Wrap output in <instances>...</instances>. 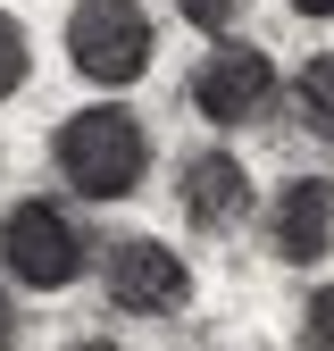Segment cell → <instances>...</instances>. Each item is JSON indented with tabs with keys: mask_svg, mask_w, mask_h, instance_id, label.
Instances as JSON below:
<instances>
[{
	"mask_svg": "<svg viewBox=\"0 0 334 351\" xmlns=\"http://www.w3.org/2000/svg\"><path fill=\"white\" fill-rule=\"evenodd\" d=\"M51 167L75 201H134L151 176V125L125 101H92L51 125Z\"/></svg>",
	"mask_w": 334,
	"mask_h": 351,
	"instance_id": "cell-1",
	"label": "cell"
},
{
	"mask_svg": "<svg viewBox=\"0 0 334 351\" xmlns=\"http://www.w3.org/2000/svg\"><path fill=\"white\" fill-rule=\"evenodd\" d=\"M159 59V25L142 17V0H75L67 9V67L101 93L142 84Z\"/></svg>",
	"mask_w": 334,
	"mask_h": 351,
	"instance_id": "cell-2",
	"label": "cell"
},
{
	"mask_svg": "<svg viewBox=\"0 0 334 351\" xmlns=\"http://www.w3.org/2000/svg\"><path fill=\"white\" fill-rule=\"evenodd\" d=\"M0 268L25 293H67L92 268V243L51 193H34V201H9V217H0Z\"/></svg>",
	"mask_w": 334,
	"mask_h": 351,
	"instance_id": "cell-3",
	"label": "cell"
},
{
	"mask_svg": "<svg viewBox=\"0 0 334 351\" xmlns=\"http://www.w3.org/2000/svg\"><path fill=\"white\" fill-rule=\"evenodd\" d=\"M192 117L218 125V134H234V125H259L276 109V59L259 51V42H218L201 67H192Z\"/></svg>",
	"mask_w": 334,
	"mask_h": 351,
	"instance_id": "cell-4",
	"label": "cell"
},
{
	"mask_svg": "<svg viewBox=\"0 0 334 351\" xmlns=\"http://www.w3.org/2000/svg\"><path fill=\"white\" fill-rule=\"evenodd\" d=\"M101 285L125 318H176L192 301V259L159 234H117L109 259H101Z\"/></svg>",
	"mask_w": 334,
	"mask_h": 351,
	"instance_id": "cell-5",
	"label": "cell"
},
{
	"mask_svg": "<svg viewBox=\"0 0 334 351\" xmlns=\"http://www.w3.org/2000/svg\"><path fill=\"white\" fill-rule=\"evenodd\" d=\"M250 201H259V193H250V167L234 151H192L176 167V209H184L192 234H234L250 217Z\"/></svg>",
	"mask_w": 334,
	"mask_h": 351,
	"instance_id": "cell-6",
	"label": "cell"
},
{
	"mask_svg": "<svg viewBox=\"0 0 334 351\" xmlns=\"http://www.w3.org/2000/svg\"><path fill=\"white\" fill-rule=\"evenodd\" d=\"M268 251L292 268H318L334 251V176H284V193L268 201Z\"/></svg>",
	"mask_w": 334,
	"mask_h": 351,
	"instance_id": "cell-7",
	"label": "cell"
},
{
	"mask_svg": "<svg viewBox=\"0 0 334 351\" xmlns=\"http://www.w3.org/2000/svg\"><path fill=\"white\" fill-rule=\"evenodd\" d=\"M292 117H301L318 143H334V51L301 59V75H292Z\"/></svg>",
	"mask_w": 334,
	"mask_h": 351,
	"instance_id": "cell-8",
	"label": "cell"
},
{
	"mask_svg": "<svg viewBox=\"0 0 334 351\" xmlns=\"http://www.w3.org/2000/svg\"><path fill=\"white\" fill-rule=\"evenodd\" d=\"M25 84H34V42H25V25L9 9H0V101H17Z\"/></svg>",
	"mask_w": 334,
	"mask_h": 351,
	"instance_id": "cell-9",
	"label": "cell"
},
{
	"mask_svg": "<svg viewBox=\"0 0 334 351\" xmlns=\"http://www.w3.org/2000/svg\"><path fill=\"white\" fill-rule=\"evenodd\" d=\"M176 17H184L192 34H209V42H234L242 17H250V0H176Z\"/></svg>",
	"mask_w": 334,
	"mask_h": 351,
	"instance_id": "cell-10",
	"label": "cell"
},
{
	"mask_svg": "<svg viewBox=\"0 0 334 351\" xmlns=\"http://www.w3.org/2000/svg\"><path fill=\"white\" fill-rule=\"evenodd\" d=\"M301 351H334V285H309L301 293Z\"/></svg>",
	"mask_w": 334,
	"mask_h": 351,
	"instance_id": "cell-11",
	"label": "cell"
},
{
	"mask_svg": "<svg viewBox=\"0 0 334 351\" xmlns=\"http://www.w3.org/2000/svg\"><path fill=\"white\" fill-rule=\"evenodd\" d=\"M0 351H17V301L0 293Z\"/></svg>",
	"mask_w": 334,
	"mask_h": 351,
	"instance_id": "cell-12",
	"label": "cell"
},
{
	"mask_svg": "<svg viewBox=\"0 0 334 351\" xmlns=\"http://www.w3.org/2000/svg\"><path fill=\"white\" fill-rule=\"evenodd\" d=\"M292 17H318V25H334V0H292Z\"/></svg>",
	"mask_w": 334,
	"mask_h": 351,
	"instance_id": "cell-13",
	"label": "cell"
},
{
	"mask_svg": "<svg viewBox=\"0 0 334 351\" xmlns=\"http://www.w3.org/2000/svg\"><path fill=\"white\" fill-rule=\"evenodd\" d=\"M75 351H125V343H75Z\"/></svg>",
	"mask_w": 334,
	"mask_h": 351,
	"instance_id": "cell-14",
	"label": "cell"
}]
</instances>
